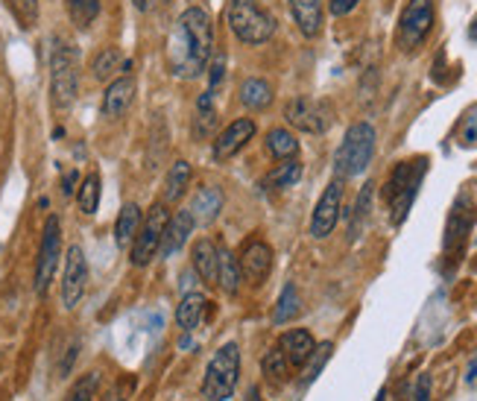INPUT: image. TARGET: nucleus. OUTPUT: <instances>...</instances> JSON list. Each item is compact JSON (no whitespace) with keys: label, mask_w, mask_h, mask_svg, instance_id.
<instances>
[{"label":"nucleus","mask_w":477,"mask_h":401,"mask_svg":"<svg viewBox=\"0 0 477 401\" xmlns=\"http://www.w3.org/2000/svg\"><path fill=\"white\" fill-rule=\"evenodd\" d=\"M214 50V27L205 9L190 6L179 18V29L171 41V68L176 77L194 79L205 71Z\"/></svg>","instance_id":"nucleus-1"},{"label":"nucleus","mask_w":477,"mask_h":401,"mask_svg":"<svg viewBox=\"0 0 477 401\" xmlns=\"http://www.w3.org/2000/svg\"><path fill=\"white\" fill-rule=\"evenodd\" d=\"M425 173H428V158L401 162V164H396V171L389 173L387 185H384V199L389 205L392 226H401L407 220L413 203H416V194H419Z\"/></svg>","instance_id":"nucleus-2"},{"label":"nucleus","mask_w":477,"mask_h":401,"mask_svg":"<svg viewBox=\"0 0 477 401\" xmlns=\"http://www.w3.org/2000/svg\"><path fill=\"white\" fill-rule=\"evenodd\" d=\"M375 126L360 121L352 123L346 132L343 144L337 146V155H334V173L337 179H355L360 173H366V167L372 164L375 158Z\"/></svg>","instance_id":"nucleus-3"},{"label":"nucleus","mask_w":477,"mask_h":401,"mask_svg":"<svg viewBox=\"0 0 477 401\" xmlns=\"http://www.w3.org/2000/svg\"><path fill=\"white\" fill-rule=\"evenodd\" d=\"M240 375V349L238 343H226L208 361L203 378V398L205 401H226L231 398Z\"/></svg>","instance_id":"nucleus-4"},{"label":"nucleus","mask_w":477,"mask_h":401,"mask_svg":"<svg viewBox=\"0 0 477 401\" xmlns=\"http://www.w3.org/2000/svg\"><path fill=\"white\" fill-rule=\"evenodd\" d=\"M80 88V65H77V53H73L65 41H56L50 53V100L56 109H71L77 100Z\"/></svg>","instance_id":"nucleus-5"},{"label":"nucleus","mask_w":477,"mask_h":401,"mask_svg":"<svg viewBox=\"0 0 477 401\" xmlns=\"http://www.w3.org/2000/svg\"><path fill=\"white\" fill-rule=\"evenodd\" d=\"M229 27L243 45H264L275 33V21L255 0H229Z\"/></svg>","instance_id":"nucleus-6"},{"label":"nucleus","mask_w":477,"mask_h":401,"mask_svg":"<svg viewBox=\"0 0 477 401\" xmlns=\"http://www.w3.org/2000/svg\"><path fill=\"white\" fill-rule=\"evenodd\" d=\"M167 223H171L167 203H155L150 211H146V217L141 220V229H138V235L132 240V263L135 267H146V263L162 252Z\"/></svg>","instance_id":"nucleus-7"},{"label":"nucleus","mask_w":477,"mask_h":401,"mask_svg":"<svg viewBox=\"0 0 477 401\" xmlns=\"http://www.w3.org/2000/svg\"><path fill=\"white\" fill-rule=\"evenodd\" d=\"M433 27V0H410L398 21V45L405 53L422 47Z\"/></svg>","instance_id":"nucleus-8"},{"label":"nucleus","mask_w":477,"mask_h":401,"mask_svg":"<svg viewBox=\"0 0 477 401\" xmlns=\"http://www.w3.org/2000/svg\"><path fill=\"white\" fill-rule=\"evenodd\" d=\"M62 258V223L59 217H47L45 223V235H41V246H38V261H36V293L45 297L53 276H56Z\"/></svg>","instance_id":"nucleus-9"},{"label":"nucleus","mask_w":477,"mask_h":401,"mask_svg":"<svg viewBox=\"0 0 477 401\" xmlns=\"http://www.w3.org/2000/svg\"><path fill=\"white\" fill-rule=\"evenodd\" d=\"M88 288V261L82 246H71L65 255V276H62V305L65 311H73L86 297Z\"/></svg>","instance_id":"nucleus-10"},{"label":"nucleus","mask_w":477,"mask_h":401,"mask_svg":"<svg viewBox=\"0 0 477 401\" xmlns=\"http://www.w3.org/2000/svg\"><path fill=\"white\" fill-rule=\"evenodd\" d=\"M340 211H343V179H334L331 185L325 188L320 203L314 208V217H311V235L316 240L328 238L337 226V220H340Z\"/></svg>","instance_id":"nucleus-11"},{"label":"nucleus","mask_w":477,"mask_h":401,"mask_svg":"<svg viewBox=\"0 0 477 401\" xmlns=\"http://www.w3.org/2000/svg\"><path fill=\"white\" fill-rule=\"evenodd\" d=\"M284 118H288V123L296 126V129L311 132V135H320L328 129L325 109L316 100H307V97H293L284 105Z\"/></svg>","instance_id":"nucleus-12"},{"label":"nucleus","mask_w":477,"mask_h":401,"mask_svg":"<svg viewBox=\"0 0 477 401\" xmlns=\"http://www.w3.org/2000/svg\"><path fill=\"white\" fill-rule=\"evenodd\" d=\"M252 135H255V121H252V118L231 121L226 129L217 135V141H214V158H217V162H226V158L238 155L243 146L252 141Z\"/></svg>","instance_id":"nucleus-13"},{"label":"nucleus","mask_w":477,"mask_h":401,"mask_svg":"<svg viewBox=\"0 0 477 401\" xmlns=\"http://www.w3.org/2000/svg\"><path fill=\"white\" fill-rule=\"evenodd\" d=\"M240 276H247L249 281H264L270 276V270H272V249L264 244V240H249L247 246H243L240 252Z\"/></svg>","instance_id":"nucleus-14"},{"label":"nucleus","mask_w":477,"mask_h":401,"mask_svg":"<svg viewBox=\"0 0 477 401\" xmlns=\"http://www.w3.org/2000/svg\"><path fill=\"white\" fill-rule=\"evenodd\" d=\"M135 100V79L132 77H121L109 82V88L103 94V118L118 121L130 112V105Z\"/></svg>","instance_id":"nucleus-15"},{"label":"nucleus","mask_w":477,"mask_h":401,"mask_svg":"<svg viewBox=\"0 0 477 401\" xmlns=\"http://www.w3.org/2000/svg\"><path fill=\"white\" fill-rule=\"evenodd\" d=\"M190 217H194L197 226H211L214 220L220 217L222 211V191L220 188H199V191L194 194V199H190Z\"/></svg>","instance_id":"nucleus-16"},{"label":"nucleus","mask_w":477,"mask_h":401,"mask_svg":"<svg viewBox=\"0 0 477 401\" xmlns=\"http://www.w3.org/2000/svg\"><path fill=\"white\" fill-rule=\"evenodd\" d=\"M290 13L305 38L322 33V0H290Z\"/></svg>","instance_id":"nucleus-17"},{"label":"nucleus","mask_w":477,"mask_h":401,"mask_svg":"<svg viewBox=\"0 0 477 401\" xmlns=\"http://www.w3.org/2000/svg\"><path fill=\"white\" fill-rule=\"evenodd\" d=\"M279 349L284 352V357H288L290 366H305L307 357H311L314 349H316V340L311 337V331L296 329V331H288V334L281 337Z\"/></svg>","instance_id":"nucleus-18"},{"label":"nucleus","mask_w":477,"mask_h":401,"mask_svg":"<svg viewBox=\"0 0 477 401\" xmlns=\"http://www.w3.org/2000/svg\"><path fill=\"white\" fill-rule=\"evenodd\" d=\"M194 226L197 223H194V217H190V211H179L176 217H171V223H167V231H164V244H162V252H158V255H164V258L176 255V252L188 244Z\"/></svg>","instance_id":"nucleus-19"},{"label":"nucleus","mask_w":477,"mask_h":401,"mask_svg":"<svg viewBox=\"0 0 477 401\" xmlns=\"http://www.w3.org/2000/svg\"><path fill=\"white\" fill-rule=\"evenodd\" d=\"M190 261H194V270L199 272V279L208 284H217V246L208 238H199L190 246Z\"/></svg>","instance_id":"nucleus-20"},{"label":"nucleus","mask_w":477,"mask_h":401,"mask_svg":"<svg viewBox=\"0 0 477 401\" xmlns=\"http://www.w3.org/2000/svg\"><path fill=\"white\" fill-rule=\"evenodd\" d=\"M141 220H144V214H141V208H138L135 203H126L121 208L118 223H114V240H118L121 249H130L132 246L138 229H141Z\"/></svg>","instance_id":"nucleus-21"},{"label":"nucleus","mask_w":477,"mask_h":401,"mask_svg":"<svg viewBox=\"0 0 477 401\" xmlns=\"http://www.w3.org/2000/svg\"><path fill=\"white\" fill-rule=\"evenodd\" d=\"M217 284L229 297H235L240 288V263L229 249H217Z\"/></svg>","instance_id":"nucleus-22"},{"label":"nucleus","mask_w":477,"mask_h":401,"mask_svg":"<svg viewBox=\"0 0 477 401\" xmlns=\"http://www.w3.org/2000/svg\"><path fill=\"white\" fill-rule=\"evenodd\" d=\"M240 103L247 105V109L258 112V109H267V105L272 103V86L267 79H258L252 77L240 86Z\"/></svg>","instance_id":"nucleus-23"},{"label":"nucleus","mask_w":477,"mask_h":401,"mask_svg":"<svg viewBox=\"0 0 477 401\" xmlns=\"http://www.w3.org/2000/svg\"><path fill=\"white\" fill-rule=\"evenodd\" d=\"M205 297L203 293H188V297L179 302V308H176V322H179V329L182 331H194L197 329V322L203 320V311H205Z\"/></svg>","instance_id":"nucleus-24"},{"label":"nucleus","mask_w":477,"mask_h":401,"mask_svg":"<svg viewBox=\"0 0 477 401\" xmlns=\"http://www.w3.org/2000/svg\"><path fill=\"white\" fill-rule=\"evenodd\" d=\"M217 126V109H214V94L205 91L197 100V118H194V135L197 138H208Z\"/></svg>","instance_id":"nucleus-25"},{"label":"nucleus","mask_w":477,"mask_h":401,"mask_svg":"<svg viewBox=\"0 0 477 401\" xmlns=\"http://www.w3.org/2000/svg\"><path fill=\"white\" fill-rule=\"evenodd\" d=\"M190 182V164L188 162H179L171 167V173L164 179V203H179V199L185 196V188Z\"/></svg>","instance_id":"nucleus-26"},{"label":"nucleus","mask_w":477,"mask_h":401,"mask_svg":"<svg viewBox=\"0 0 477 401\" xmlns=\"http://www.w3.org/2000/svg\"><path fill=\"white\" fill-rule=\"evenodd\" d=\"M132 65L130 62H123V56H121V50L118 47H105V50H100L97 53V59H94V65H91V71H94V77L97 79H109L114 71H130Z\"/></svg>","instance_id":"nucleus-27"},{"label":"nucleus","mask_w":477,"mask_h":401,"mask_svg":"<svg viewBox=\"0 0 477 401\" xmlns=\"http://www.w3.org/2000/svg\"><path fill=\"white\" fill-rule=\"evenodd\" d=\"M261 372H264V378H267L270 384H284V381H288L290 363H288V357H284V352L279 349V346H275V349H270L267 355H264Z\"/></svg>","instance_id":"nucleus-28"},{"label":"nucleus","mask_w":477,"mask_h":401,"mask_svg":"<svg viewBox=\"0 0 477 401\" xmlns=\"http://www.w3.org/2000/svg\"><path fill=\"white\" fill-rule=\"evenodd\" d=\"M267 150L270 155L281 158V162H288L296 153H299V141H296V135L288 129H270L267 132Z\"/></svg>","instance_id":"nucleus-29"},{"label":"nucleus","mask_w":477,"mask_h":401,"mask_svg":"<svg viewBox=\"0 0 477 401\" xmlns=\"http://www.w3.org/2000/svg\"><path fill=\"white\" fill-rule=\"evenodd\" d=\"M302 311V302H299V293H296L293 284H288V288L281 290V297L279 302H275V311H272V322L275 325H284V322H290L296 320Z\"/></svg>","instance_id":"nucleus-30"},{"label":"nucleus","mask_w":477,"mask_h":401,"mask_svg":"<svg viewBox=\"0 0 477 401\" xmlns=\"http://www.w3.org/2000/svg\"><path fill=\"white\" fill-rule=\"evenodd\" d=\"M299 179H302V164L293 162V158H288V162L279 164L267 179H264V185H267V188H293Z\"/></svg>","instance_id":"nucleus-31"},{"label":"nucleus","mask_w":477,"mask_h":401,"mask_svg":"<svg viewBox=\"0 0 477 401\" xmlns=\"http://www.w3.org/2000/svg\"><path fill=\"white\" fill-rule=\"evenodd\" d=\"M77 203H80L82 214H94V211H97V205H100V176L97 173H88L82 179Z\"/></svg>","instance_id":"nucleus-32"},{"label":"nucleus","mask_w":477,"mask_h":401,"mask_svg":"<svg viewBox=\"0 0 477 401\" xmlns=\"http://www.w3.org/2000/svg\"><path fill=\"white\" fill-rule=\"evenodd\" d=\"M469 226H472V220L465 217L463 208L457 205L448 220V229H445V249H457L465 240V235H469Z\"/></svg>","instance_id":"nucleus-33"},{"label":"nucleus","mask_w":477,"mask_h":401,"mask_svg":"<svg viewBox=\"0 0 477 401\" xmlns=\"http://www.w3.org/2000/svg\"><path fill=\"white\" fill-rule=\"evenodd\" d=\"M331 352H334V343H322V346H316L314 355L307 357V363L302 366V369H305V375H302V387L314 384L316 378H320V372L325 369V363H328V357H331Z\"/></svg>","instance_id":"nucleus-34"},{"label":"nucleus","mask_w":477,"mask_h":401,"mask_svg":"<svg viewBox=\"0 0 477 401\" xmlns=\"http://www.w3.org/2000/svg\"><path fill=\"white\" fill-rule=\"evenodd\" d=\"M68 13L77 27H91L100 15V0H68Z\"/></svg>","instance_id":"nucleus-35"},{"label":"nucleus","mask_w":477,"mask_h":401,"mask_svg":"<svg viewBox=\"0 0 477 401\" xmlns=\"http://www.w3.org/2000/svg\"><path fill=\"white\" fill-rule=\"evenodd\" d=\"M6 6H9V13L15 15V21L24 29L36 27V21H38V0H6Z\"/></svg>","instance_id":"nucleus-36"},{"label":"nucleus","mask_w":477,"mask_h":401,"mask_svg":"<svg viewBox=\"0 0 477 401\" xmlns=\"http://www.w3.org/2000/svg\"><path fill=\"white\" fill-rule=\"evenodd\" d=\"M97 384H100V375L97 372L82 375L80 381L71 387V393H68L65 401H94V396H97Z\"/></svg>","instance_id":"nucleus-37"},{"label":"nucleus","mask_w":477,"mask_h":401,"mask_svg":"<svg viewBox=\"0 0 477 401\" xmlns=\"http://www.w3.org/2000/svg\"><path fill=\"white\" fill-rule=\"evenodd\" d=\"M457 141H460V146H465V150H469V146H477V105H472V109L463 114Z\"/></svg>","instance_id":"nucleus-38"},{"label":"nucleus","mask_w":477,"mask_h":401,"mask_svg":"<svg viewBox=\"0 0 477 401\" xmlns=\"http://www.w3.org/2000/svg\"><path fill=\"white\" fill-rule=\"evenodd\" d=\"M372 188L375 185H366L364 191L357 196V208H355V223L348 226V238H357L360 226H364V220L369 217V203H372Z\"/></svg>","instance_id":"nucleus-39"},{"label":"nucleus","mask_w":477,"mask_h":401,"mask_svg":"<svg viewBox=\"0 0 477 401\" xmlns=\"http://www.w3.org/2000/svg\"><path fill=\"white\" fill-rule=\"evenodd\" d=\"M431 375H419V381H416V389H413V401H431Z\"/></svg>","instance_id":"nucleus-40"},{"label":"nucleus","mask_w":477,"mask_h":401,"mask_svg":"<svg viewBox=\"0 0 477 401\" xmlns=\"http://www.w3.org/2000/svg\"><path fill=\"white\" fill-rule=\"evenodd\" d=\"M222 73H226V56H222V53H220V56L214 59V65H211V94H214V88L220 86V82H222Z\"/></svg>","instance_id":"nucleus-41"},{"label":"nucleus","mask_w":477,"mask_h":401,"mask_svg":"<svg viewBox=\"0 0 477 401\" xmlns=\"http://www.w3.org/2000/svg\"><path fill=\"white\" fill-rule=\"evenodd\" d=\"M357 4H360V0H328V6H331V15H337V18L348 15Z\"/></svg>","instance_id":"nucleus-42"},{"label":"nucleus","mask_w":477,"mask_h":401,"mask_svg":"<svg viewBox=\"0 0 477 401\" xmlns=\"http://www.w3.org/2000/svg\"><path fill=\"white\" fill-rule=\"evenodd\" d=\"M73 185H77V171H71V173L65 176V188H62V191H65V194H73Z\"/></svg>","instance_id":"nucleus-43"},{"label":"nucleus","mask_w":477,"mask_h":401,"mask_svg":"<svg viewBox=\"0 0 477 401\" xmlns=\"http://www.w3.org/2000/svg\"><path fill=\"white\" fill-rule=\"evenodd\" d=\"M465 381H469V384H474V381H477V361L469 366V375H465Z\"/></svg>","instance_id":"nucleus-44"},{"label":"nucleus","mask_w":477,"mask_h":401,"mask_svg":"<svg viewBox=\"0 0 477 401\" xmlns=\"http://www.w3.org/2000/svg\"><path fill=\"white\" fill-rule=\"evenodd\" d=\"M132 4H135V9H141V13L150 9V0H132Z\"/></svg>","instance_id":"nucleus-45"},{"label":"nucleus","mask_w":477,"mask_h":401,"mask_svg":"<svg viewBox=\"0 0 477 401\" xmlns=\"http://www.w3.org/2000/svg\"><path fill=\"white\" fill-rule=\"evenodd\" d=\"M469 38H472V41H477V15H474L472 27H469Z\"/></svg>","instance_id":"nucleus-46"},{"label":"nucleus","mask_w":477,"mask_h":401,"mask_svg":"<svg viewBox=\"0 0 477 401\" xmlns=\"http://www.w3.org/2000/svg\"><path fill=\"white\" fill-rule=\"evenodd\" d=\"M375 401H387V389H381V393H378V398Z\"/></svg>","instance_id":"nucleus-47"},{"label":"nucleus","mask_w":477,"mask_h":401,"mask_svg":"<svg viewBox=\"0 0 477 401\" xmlns=\"http://www.w3.org/2000/svg\"><path fill=\"white\" fill-rule=\"evenodd\" d=\"M249 401H264V398H261L258 393H252V396H249Z\"/></svg>","instance_id":"nucleus-48"}]
</instances>
